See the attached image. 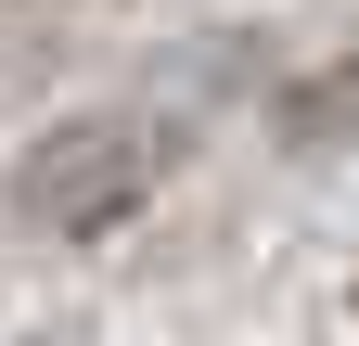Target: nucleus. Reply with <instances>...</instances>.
<instances>
[{"instance_id": "nucleus-1", "label": "nucleus", "mask_w": 359, "mask_h": 346, "mask_svg": "<svg viewBox=\"0 0 359 346\" xmlns=\"http://www.w3.org/2000/svg\"><path fill=\"white\" fill-rule=\"evenodd\" d=\"M142 193H154V128H128V116H90V128H65V141L26 154V205L52 231H103Z\"/></svg>"}]
</instances>
